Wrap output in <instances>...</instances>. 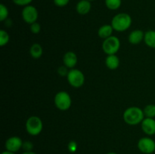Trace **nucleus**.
Listing matches in <instances>:
<instances>
[{
  "label": "nucleus",
  "mask_w": 155,
  "mask_h": 154,
  "mask_svg": "<svg viewBox=\"0 0 155 154\" xmlns=\"http://www.w3.org/2000/svg\"><path fill=\"white\" fill-rule=\"evenodd\" d=\"M113 27L109 24H105V25H103L98 29V35L100 38L101 39H106L107 38H109L110 36H112V33H113L114 31Z\"/></svg>",
  "instance_id": "obj_15"
},
{
  "label": "nucleus",
  "mask_w": 155,
  "mask_h": 154,
  "mask_svg": "<svg viewBox=\"0 0 155 154\" xmlns=\"http://www.w3.org/2000/svg\"><path fill=\"white\" fill-rule=\"evenodd\" d=\"M41 30V25L37 22H35L33 24H30V31L33 34H38Z\"/></svg>",
  "instance_id": "obj_22"
},
{
  "label": "nucleus",
  "mask_w": 155,
  "mask_h": 154,
  "mask_svg": "<svg viewBox=\"0 0 155 154\" xmlns=\"http://www.w3.org/2000/svg\"><path fill=\"white\" fill-rule=\"evenodd\" d=\"M107 154H117L116 152H107Z\"/></svg>",
  "instance_id": "obj_30"
},
{
  "label": "nucleus",
  "mask_w": 155,
  "mask_h": 154,
  "mask_svg": "<svg viewBox=\"0 0 155 154\" xmlns=\"http://www.w3.org/2000/svg\"><path fill=\"white\" fill-rule=\"evenodd\" d=\"M124 120L130 125H136L142 123L145 116L143 110L137 107H130L124 113Z\"/></svg>",
  "instance_id": "obj_1"
},
{
  "label": "nucleus",
  "mask_w": 155,
  "mask_h": 154,
  "mask_svg": "<svg viewBox=\"0 0 155 154\" xmlns=\"http://www.w3.org/2000/svg\"><path fill=\"white\" fill-rule=\"evenodd\" d=\"M131 16L127 13H120L115 15L111 21V26L117 32H124L132 25Z\"/></svg>",
  "instance_id": "obj_2"
},
{
  "label": "nucleus",
  "mask_w": 155,
  "mask_h": 154,
  "mask_svg": "<svg viewBox=\"0 0 155 154\" xmlns=\"http://www.w3.org/2000/svg\"><path fill=\"white\" fill-rule=\"evenodd\" d=\"M8 9L4 4L0 5V21H5L8 17Z\"/></svg>",
  "instance_id": "obj_21"
},
{
  "label": "nucleus",
  "mask_w": 155,
  "mask_h": 154,
  "mask_svg": "<svg viewBox=\"0 0 155 154\" xmlns=\"http://www.w3.org/2000/svg\"><path fill=\"white\" fill-rule=\"evenodd\" d=\"M144 38H145V33L142 30H135L130 33L128 40L130 43L133 45H138L144 41Z\"/></svg>",
  "instance_id": "obj_12"
},
{
  "label": "nucleus",
  "mask_w": 155,
  "mask_h": 154,
  "mask_svg": "<svg viewBox=\"0 0 155 154\" xmlns=\"http://www.w3.org/2000/svg\"><path fill=\"white\" fill-rule=\"evenodd\" d=\"M23 141L21 137L18 136H12V137H8L6 140L5 143V149L8 151L13 152H17L22 149Z\"/></svg>",
  "instance_id": "obj_9"
},
{
  "label": "nucleus",
  "mask_w": 155,
  "mask_h": 154,
  "mask_svg": "<svg viewBox=\"0 0 155 154\" xmlns=\"http://www.w3.org/2000/svg\"><path fill=\"white\" fill-rule=\"evenodd\" d=\"M22 154H36L33 151H29V152H24Z\"/></svg>",
  "instance_id": "obj_29"
},
{
  "label": "nucleus",
  "mask_w": 155,
  "mask_h": 154,
  "mask_svg": "<svg viewBox=\"0 0 155 154\" xmlns=\"http://www.w3.org/2000/svg\"><path fill=\"white\" fill-rule=\"evenodd\" d=\"M92 8V5L89 0H80L76 6V10L78 14L81 15L87 14Z\"/></svg>",
  "instance_id": "obj_13"
},
{
  "label": "nucleus",
  "mask_w": 155,
  "mask_h": 154,
  "mask_svg": "<svg viewBox=\"0 0 155 154\" xmlns=\"http://www.w3.org/2000/svg\"><path fill=\"white\" fill-rule=\"evenodd\" d=\"M63 62L64 66L68 68L74 69L78 62V57L77 55L74 51H68L64 54L63 57Z\"/></svg>",
  "instance_id": "obj_11"
},
{
  "label": "nucleus",
  "mask_w": 155,
  "mask_h": 154,
  "mask_svg": "<svg viewBox=\"0 0 155 154\" xmlns=\"http://www.w3.org/2000/svg\"><path fill=\"white\" fill-rule=\"evenodd\" d=\"M120 48V41L117 36H111L104 39L102 43L103 51L107 55L116 54Z\"/></svg>",
  "instance_id": "obj_5"
},
{
  "label": "nucleus",
  "mask_w": 155,
  "mask_h": 154,
  "mask_svg": "<svg viewBox=\"0 0 155 154\" xmlns=\"http://www.w3.org/2000/svg\"><path fill=\"white\" fill-rule=\"evenodd\" d=\"M89 1H90V2H91V1H94V0H89Z\"/></svg>",
  "instance_id": "obj_31"
},
{
  "label": "nucleus",
  "mask_w": 155,
  "mask_h": 154,
  "mask_svg": "<svg viewBox=\"0 0 155 154\" xmlns=\"http://www.w3.org/2000/svg\"><path fill=\"white\" fill-rule=\"evenodd\" d=\"M68 149L71 152H74L77 149V144L75 141H71L68 144Z\"/></svg>",
  "instance_id": "obj_27"
},
{
  "label": "nucleus",
  "mask_w": 155,
  "mask_h": 154,
  "mask_svg": "<svg viewBox=\"0 0 155 154\" xmlns=\"http://www.w3.org/2000/svg\"><path fill=\"white\" fill-rule=\"evenodd\" d=\"M22 149H24V152H29V151H33V144L31 141L29 140H26L24 141L22 146Z\"/></svg>",
  "instance_id": "obj_23"
},
{
  "label": "nucleus",
  "mask_w": 155,
  "mask_h": 154,
  "mask_svg": "<svg viewBox=\"0 0 155 154\" xmlns=\"http://www.w3.org/2000/svg\"><path fill=\"white\" fill-rule=\"evenodd\" d=\"M1 154H16V152H10V151H3Z\"/></svg>",
  "instance_id": "obj_28"
},
{
  "label": "nucleus",
  "mask_w": 155,
  "mask_h": 154,
  "mask_svg": "<svg viewBox=\"0 0 155 154\" xmlns=\"http://www.w3.org/2000/svg\"><path fill=\"white\" fill-rule=\"evenodd\" d=\"M144 42L149 48H155V30H148L145 32Z\"/></svg>",
  "instance_id": "obj_16"
},
{
  "label": "nucleus",
  "mask_w": 155,
  "mask_h": 154,
  "mask_svg": "<svg viewBox=\"0 0 155 154\" xmlns=\"http://www.w3.org/2000/svg\"><path fill=\"white\" fill-rule=\"evenodd\" d=\"M58 74L61 76L64 77L68 75L69 71L68 70V67H67L66 66H61L58 68Z\"/></svg>",
  "instance_id": "obj_25"
},
{
  "label": "nucleus",
  "mask_w": 155,
  "mask_h": 154,
  "mask_svg": "<svg viewBox=\"0 0 155 154\" xmlns=\"http://www.w3.org/2000/svg\"><path fill=\"white\" fill-rule=\"evenodd\" d=\"M120 59L116 54H110L107 55L105 60V64L108 69H116L120 66Z\"/></svg>",
  "instance_id": "obj_14"
},
{
  "label": "nucleus",
  "mask_w": 155,
  "mask_h": 154,
  "mask_svg": "<svg viewBox=\"0 0 155 154\" xmlns=\"http://www.w3.org/2000/svg\"><path fill=\"white\" fill-rule=\"evenodd\" d=\"M138 149L144 154H152L155 151V141L149 137L139 139L137 143Z\"/></svg>",
  "instance_id": "obj_7"
},
{
  "label": "nucleus",
  "mask_w": 155,
  "mask_h": 154,
  "mask_svg": "<svg viewBox=\"0 0 155 154\" xmlns=\"http://www.w3.org/2000/svg\"><path fill=\"white\" fill-rule=\"evenodd\" d=\"M21 16H22L23 20L27 24H32L36 22L38 17H39V13H38V11L36 7L29 5L23 8Z\"/></svg>",
  "instance_id": "obj_8"
},
{
  "label": "nucleus",
  "mask_w": 155,
  "mask_h": 154,
  "mask_svg": "<svg viewBox=\"0 0 155 154\" xmlns=\"http://www.w3.org/2000/svg\"><path fill=\"white\" fill-rule=\"evenodd\" d=\"M122 5V0H105V5L112 11L117 10Z\"/></svg>",
  "instance_id": "obj_18"
},
{
  "label": "nucleus",
  "mask_w": 155,
  "mask_h": 154,
  "mask_svg": "<svg viewBox=\"0 0 155 154\" xmlns=\"http://www.w3.org/2000/svg\"><path fill=\"white\" fill-rule=\"evenodd\" d=\"M54 5L58 7H64L67 5H68L70 0H53Z\"/></svg>",
  "instance_id": "obj_26"
},
{
  "label": "nucleus",
  "mask_w": 155,
  "mask_h": 154,
  "mask_svg": "<svg viewBox=\"0 0 155 154\" xmlns=\"http://www.w3.org/2000/svg\"><path fill=\"white\" fill-rule=\"evenodd\" d=\"M142 129L148 136L155 134V119L154 118L145 117L142 122Z\"/></svg>",
  "instance_id": "obj_10"
},
{
  "label": "nucleus",
  "mask_w": 155,
  "mask_h": 154,
  "mask_svg": "<svg viewBox=\"0 0 155 154\" xmlns=\"http://www.w3.org/2000/svg\"><path fill=\"white\" fill-rule=\"evenodd\" d=\"M12 2L17 5L25 7V6L29 5L33 2V0H12Z\"/></svg>",
  "instance_id": "obj_24"
},
{
  "label": "nucleus",
  "mask_w": 155,
  "mask_h": 154,
  "mask_svg": "<svg viewBox=\"0 0 155 154\" xmlns=\"http://www.w3.org/2000/svg\"><path fill=\"white\" fill-rule=\"evenodd\" d=\"M67 79L72 87L80 88L85 82V75L82 71L77 69H71L69 70Z\"/></svg>",
  "instance_id": "obj_6"
},
{
  "label": "nucleus",
  "mask_w": 155,
  "mask_h": 154,
  "mask_svg": "<svg viewBox=\"0 0 155 154\" xmlns=\"http://www.w3.org/2000/svg\"><path fill=\"white\" fill-rule=\"evenodd\" d=\"M42 53H43V49L40 44L35 43L30 47V54L34 59H39L42 57Z\"/></svg>",
  "instance_id": "obj_17"
},
{
  "label": "nucleus",
  "mask_w": 155,
  "mask_h": 154,
  "mask_svg": "<svg viewBox=\"0 0 155 154\" xmlns=\"http://www.w3.org/2000/svg\"><path fill=\"white\" fill-rule=\"evenodd\" d=\"M144 114L145 117L154 118L155 117V104H148L144 108Z\"/></svg>",
  "instance_id": "obj_19"
},
{
  "label": "nucleus",
  "mask_w": 155,
  "mask_h": 154,
  "mask_svg": "<svg viewBox=\"0 0 155 154\" xmlns=\"http://www.w3.org/2000/svg\"><path fill=\"white\" fill-rule=\"evenodd\" d=\"M54 105L58 110L65 111L71 108L72 105V99L67 91H59L56 94L54 99Z\"/></svg>",
  "instance_id": "obj_4"
},
{
  "label": "nucleus",
  "mask_w": 155,
  "mask_h": 154,
  "mask_svg": "<svg viewBox=\"0 0 155 154\" xmlns=\"http://www.w3.org/2000/svg\"><path fill=\"white\" fill-rule=\"evenodd\" d=\"M9 39H10V37L8 32L4 30H0V45L3 47L7 45L9 42Z\"/></svg>",
  "instance_id": "obj_20"
},
{
  "label": "nucleus",
  "mask_w": 155,
  "mask_h": 154,
  "mask_svg": "<svg viewBox=\"0 0 155 154\" xmlns=\"http://www.w3.org/2000/svg\"><path fill=\"white\" fill-rule=\"evenodd\" d=\"M43 129V123L42 119L36 116H30L26 122V130L31 136H37Z\"/></svg>",
  "instance_id": "obj_3"
}]
</instances>
